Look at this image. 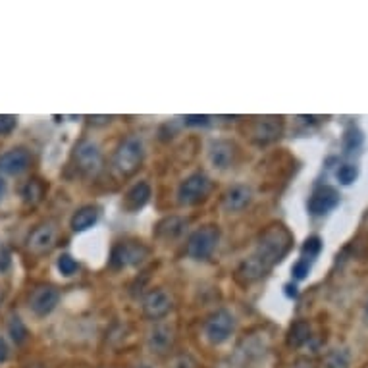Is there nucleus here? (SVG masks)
<instances>
[{
    "mask_svg": "<svg viewBox=\"0 0 368 368\" xmlns=\"http://www.w3.org/2000/svg\"><path fill=\"white\" fill-rule=\"evenodd\" d=\"M308 270H311V263H306V261H303V259H299V261L293 264V268H291L295 280H305Z\"/></svg>",
    "mask_w": 368,
    "mask_h": 368,
    "instance_id": "28",
    "label": "nucleus"
},
{
    "mask_svg": "<svg viewBox=\"0 0 368 368\" xmlns=\"http://www.w3.org/2000/svg\"><path fill=\"white\" fill-rule=\"evenodd\" d=\"M293 245V235L282 224H274L261 235L257 243V249L252 252V259L268 272L272 266L282 263L285 254Z\"/></svg>",
    "mask_w": 368,
    "mask_h": 368,
    "instance_id": "1",
    "label": "nucleus"
},
{
    "mask_svg": "<svg viewBox=\"0 0 368 368\" xmlns=\"http://www.w3.org/2000/svg\"><path fill=\"white\" fill-rule=\"evenodd\" d=\"M60 293L54 285H39L29 295V308L37 316H47L58 305Z\"/></svg>",
    "mask_w": 368,
    "mask_h": 368,
    "instance_id": "9",
    "label": "nucleus"
},
{
    "mask_svg": "<svg viewBox=\"0 0 368 368\" xmlns=\"http://www.w3.org/2000/svg\"><path fill=\"white\" fill-rule=\"evenodd\" d=\"M172 311V295L166 289H153L143 299V313L150 320H160Z\"/></svg>",
    "mask_w": 368,
    "mask_h": 368,
    "instance_id": "12",
    "label": "nucleus"
},
{
    "mask_svg": "<svg viewBox=\"0 0 368 368\" xmlns=\"http://www.w3.org/2000/svg\"><path fill=\"white\" fill-rule=\"evenodd\" d=\"M293 368H316V367L311 358H299V360H295Z\"/></svg>",
    "mask_w": 368,
    "mask_h": 368,
    "instance_id": "32",
    "label": "nucleus"
},
{
    "mask_svg": "<svg viewBox=\"0 0 368 368\" xmlns=\"http://www.w3.org/2000/svg\"><path fill=\"white\" fill-rule=\"evenodd\" d=\"M220 241V230L216 226H202L191 233L187 239V254L191 259L205 261L209 259Z\"/></svg>",
    "mask_w": 368,
    "mask_h": 368,
    "instance_id": "3",
    "label": "nucleus"
},
{
    "mask_svg": "<svg viewBox=\"0 0 368 368\" xmlns=\"http://www.w3.org/2000/svg\"><path fill=\"white\" fill-rule=\"evenodd\" d=\"M98 216H101V212H98L96 207H81L72 216V230L75 233L87 232L89 228H93L96 222H98Z\"/></svg>",
    "mask_w": 368,
    "mask_h": 368,
    "instance_id": "19",
    "label": "nucleus"
},
{
    "mask_svg": "<svg viewBox=\"0 0 368 368\" xmlns=\"http://www.w3.org/2000/svg\"><path fill=\"white\" fill-rule=\"evenodd\" d=\"M233 330H235V318L230 311H224V308L216 311L205 322V336L212 345H222L224 341H228Z\"/></svg>",
    "mask_w": 368,
    "mask_h": 368,
    "instance_id": "4",
    "label": "nucleus"
},
{
    "mask_svg": "<svg viewBox=\"0 0 368 368\" xmlns=\"http://www.w3.org/2000/svg\"><path fill=\"white\" fill-rule=\"evenodd\" d=\"M322 251V239L318 237V235H313V237H308L303 245V251H301V259L306 261V263H313L316 257L320 254Z\"/></svg>",
    "mask_w": 368,
    "mask_h": 368,
    "instance_id": "24",
    "label": "nucleus"
},
{
    "mask_svg": "<svg viewBox=\"0 0 368 368\" xmlns=\"http://www.w3.org/2000/svg\"><path fill=\"white\" fill-rule=\"evenodd\" d=\"M308 337H311V328H308L306 322L299 320V322H295L293 326L289 328L287 343H289L291 347H301V345H305L306 341H308Z\"/></svg>",
    "mask_w": 368,
    "mask_h": 368,
    "instance_id": "21",
    "label": "nucleus"
},
{
    "mask_svg": "<svg viewBox=\"0 0 368 368\" xmlns=\"http://www.w3.org/2000/svg\"><path fill=\"white\" fill-rule=\"evenodd\" d=\"M4 189H6V183H4V179L0 176V199H2V195H4Z\"/></svg>",
    "mask_w": 368,
    "mask_h": 368,
    "instance_id": "34",
    "label": "nucleus"
},
{
    "mask_svg": "<svg viewBox=\"0 0 368 368\" xmlns=\"http://www.w3.org/2000/svg\"><path fill=\"white\" fill-rule=\"evenodd\" d=\"M251 199V187H247V185H233V187H230V189L224 193L222 205H224V209L228 212H239L245 207H249Z\"/></svg>",
    "mask_w": 368,
    "mask_h": 368,
    "instance_id": "16",
    "label": "nucleus"
},
{
    "mask_svg": "<svg viewBox=\"0 0 368 368\" xmlns=\"http://www.w3.org/2000/svg\"><path fill=\"white\" fill-rule=\"evenodd\" d=\"M8 332H10L12 339H14L16 343H23V341L27 339V328L21 322L20 316H12L10 324H8Z\"/></svg>",
    "mask_w": 368,
    "mask_h": 368,
    "instance_id": "25",
    "label": "nucleus"
},
{
    "mask_svg": "<svg viewBox=\"0 0 368 368\" xmlns=\"http://www.w3.org/2000/svg\"><path fill=\"white\" fill-rule=\"evenodd\" d=\"M235 155H237L235 145L232 141H226V139H216V141H212L211 147H209V160L216 170L230 168L235 162Z\"/></svg>",
    "mask_w": 368,
    "mask_h": 368,
    "instance_id": "14",
    "label": "nucleus"
},
{
    "mask_svg": "<svg viewBox=\"0 0 368 368\" xmlns=\"http://www.w3.org/2000/svg\"><path fill=\"white\" fill-rule=\"evenodd\" d=\"M187 224H189L187 218L168 216V218H164V220H160L157 224V237L166 239V241L178 239L179 235H183V232L187 230Z\"/></svg>",
    "mask_w": 368,
    "mask_h": 368,
    "instance_id": "17",
    "label": "nucleus"
},
{
    "mask_svg": "<svg viewBox=\"0 0 368 368\" xmlns=\"http://www.w3.org/2000/svg\"><path fill=\"white\" fill-rule=\"evenodd\" d=\"M31 166V155L27 148H10L0 155V172L6 176H20Z\"/></svg>",
    "mask_w": 368,
    "mask_h": 368,
    "instance_id": "10",
    "label": "nucleus"
},
{
    "mask_svg": "<svg viewBox=\"0 0 368 368\" xmlns=\"http://www.w3.org/2000/svg\"><path fill=\"white\" fill-rule=\"evenodd\" d=\"M148 257V249L143 243L124 241L118 243L110 254V266L112 268H129L141 264Z\"/></svg>",
    "mask_w": 368,
    "mask_h": 368,
    "instance_id": "7",
    "label": "nucleus"
},
{
    "mask_svg": "<svg viewBox=\"0 0 368 368\" xmlns=\"http://www.w3.org/2000/svg\"><path fill=\"white\" fill-rule=\"evenodd\" d=\"M284 133L282 118H261L252 126V139L257 143H272Z\"/></svg>",
    "mask_w": 368,
    "mask_h": 368,
    "instance_id": "15",
    "label": "nucleus"
},
{
    "mask_svg": "<svg viewBox=\"0 0 368 368\" xmlns=\"http://www.w3.org/2000/svg\"><path fill=\"white\" fill-rule=\"evenodd\" d=\"M148 199H150V185H148L147 181H139V183H135V185L126 193L124 207H126L129 212H137L147 205Z\"/></svg>",
    "mask_w": 368,
    "mask_h": 368,
    "instance_id": "18",
    "label": "nucleus"
},
{
    "mask_svg": "<svg viewBox=\"0 0 368 368\" xmlns=\"http://www.w3.org/2000/svg\"><path fill=\"white\" fill-rule=\"evenodd\" d=\"M56 237H58V230L53 222L39 224L27 237V249L33 254H47L49 251H53Z\"/></svg>",
    "mask_w": 368,
    "mask_h": 368,
    "instance_id": "8",
    "label": "nucleus"
},
{
    "mask_svg": "<svg viewBox=\"0 0 368 368\" xmlns=\"http://www.w3.org/2000/svg\"><path fill=\"white\" fill-rule=\"evenodd\" d=\"M75 168L85 176H95L98 170L103 168V153L95 141L83 139L74 148Z\"/></svg>",
    "mask_w": 368,
    "mask_h": 368,
    "instance_id": "5",
    "label": "nucleus"
},
{
    "mask_svg": "<svg viewBox=\"0 0 368 368\" xmlns=\"http://www.w3.org/2000/svg\"><path fill=\"white\" fill-rule=\"evenodd\" d=\"M8 358V345H6V341L0 337V363H4Z\"/></svg>",
    "mask_w": 368,
    "mask_h": 368,
    "instance_id": "33",
    "label": "nucleus"
},
{
    "mask_svg": "<svg viewBox=\"0 0 368 368\" xmlns=\"http://www.w3.org/2000/svg\"><path fill=\"white\" fill-rule=\"evenodd\" d=\"M145 157V147L139 137H127L114 155V168L120 176H133Z\"/></svg>",
    "mask_w": 368,
    "mask_h": 368,
    "instance_id": "2",
    "label": "nucleus"
},
{
    "mask_svg": "<svg viewBox=\"0 0 368 368\" xmlns=\"http://www.w3.org/2000/svg\"><path fill=\"white\" fill-rule=\"evenodd\" d=\"M0 303H2V289H0Z\"/></svg>",
    "mask_w": 368,
    "mask_h": 368,
    "instance_id": "37",
    "label": "nucleus"
},
{
    "mask_svg": "<svg viewBox=\"0 0 368 368\" xmlns=\"http://www.w3.org/2000/svg\"><path fill=\"white\" fill-rule=\"evenodd\" d=\"M56 266H58V270H60L64 276H74V274L77 272V268H79V264H77V261H75L72 254H62V257L58 259Z\"/></svg>",
    "mask_w": 368,
    "mask_h": 368,
    "instance_id": "27",
    "label": "nucleus"
},
{
    "mask_svg": "<svg viewBox=\"0 0 368 368\" xmlns=\"http://www.w3.org/2000/svg\"><path fill=\"white\" fill-rule=\"evenodd\" d=\"M18 124V120L14 116H8V114H0V135H6L14 131V127Z\"/></svg>",
    "mask_w": 368,
    "mask_h": 368,
    "instance_id": "30",
    "label": "nucleus"
},
{
    "mask_svg": "<svg viewBox=\"0 0 368 368\" xmlns=\"http://www.w3.org/2000/svg\"><path fill=\"white\" fill-rule=\"evenodd\" d=\"M174 339H176L174 328L166 324V322H158V324H155V328L148 332L147 345L153 353L164 355V353H168L170 349L174 347Z\"/></svg>",
    "mask_w": 368,
    "mask_h": 368,
    "instance_id": "13",
    "label": "nucleus"
},
{
    "mask_svg": "<svg viewBox=\"0 0 368 368\" xmlns=\"http://www.w3.org/2000/svg\"><path fill=\"white\" fill-rule=\"evenodd\" d=\"M42 195H44V185L41 183V179H29L23 189H21V197H23V202L25 205H37L41 202Z\"/></svg>",
    "mask_w": 368,
    "mask_h": 368,
    "instance_id": "20",
    "label": "nucleus"
},
{
    "mask_svg": "<svg viewBox=\"0 0 368 368\" xmlns=\"http://www.w3.org/2000/svg\"><path fill=\"white\" fill-rule=\"evenodd\" d=\"M363 131L358 129L357 126H349L345 129V133H343V150L345 153H353V150H357L360 145H363Z\"/></svg>",
    "mask_w": 368,
    "mask_h": 368,
    "instance_id": "23",
    "label": "nucleus"
},
{
    "mask_svg": "<svg viewBox=\"0 0 368 368\" xmlns=\"http://www.w3.org/2000/svg\"><path fill=\"white\" fill-rule=\"evenodd\" d=\"M349 353L345 349H332L324 358V368H349Z\"/></svg>",
    "mask_w": 368,
    "mask_h": 368,
    "instance_id": "22",
    "label": "nucleus"
},
{
    "mask_svg": "<svg viewBox=\"0 0 368 368\" xmlns=\"http://www.w3.org/2000/svg\"><path fill=\"white\" fill-rule=\"evenodd\" d=\"M339 205V193L330 185H320L308 199V212L313 216H324Z\"/></svg>",
    "mask_w": 368,
    "mask_h": 368,
    "instance_id": "11",
    "label": "nucleus"
},
{
    "mask_svg": "<svg viewBox=\"0 0 368 368\" xmlns=\"http://www.w3.org/2000/svg\"><path fill=\"white\" fill-rule=\"evenodd\" d=\"M211 193V179L202 172H195L185 178L178 187V200L181 205H197Z\"/></svg>",
    "mask_w": 368,
    "mask_h": 368,
    "instance_id": "6",
    "label": "nucleus"
},
{
    "mask_svg": "<svg viewBox=\"0 0 368 368\" xmlns=\"http://www.w3.org/2000/svg\"><path fill=\"white\" fill-rule=\"evenodd\" d=\"M336 178L341 185H351V183L358 178V168L355 164H341V166L337 168Z\"/></svg>",
    "mask_w": 368,
    "mask_h": 368,
    "instance_id": "26",
    "label": "nucleus"
},
{
    "mask_svg": "<svg viewBox=\"0 0 368 368\" xmlns=\"http://www.w3.org/2000/svg\"><path fill=\"white\" fill-rule=\"evenodd\" d=\"M170 368H197V363L191 355H178V357L172 360Z\"/></svg>",
    "mask_w": 368,
    "mask_h": 368,
    "instance_id": "29",
    "label": "nucleus"
},
{
    "mask_svg": "<svg viewBox=\"0 0 368 368\" xmlns=\"http://www.w3.org/2000/svg\"><path fill=\"white\" fill-rule=\"evenodd\" d=\"M185 124H189V126H205V124H209V116H187L185 118Z\"/></svg>",
    "mask_w": 368,
    "mask_h": 368,
    "instance_id": "31",
    "label": "nucleus"
},
{
    "mask_svg": "<svg viewBox=\"0 0 368 368\" xmlns=\"http://www.w3.org/2000/svg\"><path fill=\"white\" fill-rule=\"evenodd\" d=\"M135 368H150V367H147V365H143V367H135Z\"/></svg>",
    "mask_w": 368,
    "mask_h": 368,
    "instance_id": "36",
    "label": "nucleus"
},
{
    "mask_svg": "<svg viewBox=\"0 0 368 368\" xmlns=\"http://www.w3.org/2000/svg\"><path fill=\"white\" fill-rule=\"evenodd\" d=\"M365 322L368 324V303H367V306H365Z\"/></svg>",
    "mask_w": 368,
    "mask_h": 368,
    "instance_id": "35",
    "label": "nucleus"
}]
</instances>
